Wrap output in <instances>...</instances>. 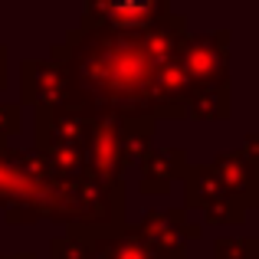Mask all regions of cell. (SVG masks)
I'll return each instance as SVG.
<instances>
[{
    "mask_svg": "<svg viewBox=\"0 0 259 259\" xmlns=\"http://www.w3.org/2000/svg\"><path fill=\"white\" fill-rule=\"evenodd\" d=\"M50 59L69 69L76 89H82L99 112H115L121 118L151 115V85L161 63L151 53L148 33L76 26L50 46Z\"/></svg>",
    "mask_w": 259,
    "mask_h": 259,
    "instance_id": "6da1fadb",
    "label": "cell"
},
{
    "mask_svg": "<svg viewBox=\"0 0 259 259\" xmlns=\"http://www.w3.org/2000/svg\"><path fill=\"white\" fill-rule=\"evenodd\" d=\"M72 184L59 181L36 151L0 145V210L7 223L30 227L39 220H59Z\"/></svg>",
    "mask_w": 259,
    "mask_h": 259,
    "instance_id": "7a4b0ae2",
    "label": "cell"
},
{
    "mask_svg": "<svg viewBox=\"0 0 259 259\" xmlns=\"http://www.w3.org/2000/svg\"><path fill=\"white\" fill-rule=\"evenodd\" d=\"M125 210H128L125 181H108V177L85 171L72 184L69 197H66V207L56 223H63L69 230V236L95 243V240L118 236L128 227Z\"/></svg>",
    "mask_w": 259,
    "mask_h": 259,
    "instance_id": "3957f363",
    "label": "cell"
},
{
    "mask_svg": "<svg viewBox=\"0 0 259 259\" xmlns=\"http://www.w3.org/2000/svg\"><path fill=\"white\" fill-rule=\"evenodd\" d=\"M171 13L174 7L164 4V0H118V4L92 0V4L82 7L79 26H85V30L102 26V30H115V33H148Z\"/></svg>",
    "mask_w": 259,
    "mask_h": 259,
    "instance_id": "277c9868",
    "label": "cell"
},
{
    "mask_svg": "<svg viewBox=\"0 0 259 259\" xmlns=\"http://www.w3.org/2000/svg\"><path fill=\"white\" fill-rule=\"evenodd\" d=\"M33 151L46 148H89L92 135V115L76 102H66L56 108H36L33 112Z\"/></svg>",
    "mask_w": 259,
    "mask_h": 259,
    "instance_id": "5b68a950",
    "label": "cell"
},
{
    "mask_svg": "<svg viewBox=\"0 0 259 259\" xmlns=\"http://www.w3.org/2000/svg\"><path fill=\"white\" fill-rule=\"evenodd\" d=\"M125 158V118L115 112H99L92 118V135L85 148V171L108 177V181H125L128 174Z\"/></svg>",
    "mask_w": 259,
    "mask_h": 259,
    "instance_id": "8992f818",
    "label": "cell"
},
{
    "mask_svg": "<svg viewBox=\"0 0 259 259\" xmlns=\"http://www.w3.org/2000/svg\"><path fill=\"white\" fill-rule=\"evenodd\" d=\"M76 92L69 69L53 59H23L20 63V105L36 108H56L66 105Z\"/></svg>",
    "mask_w": 259,
    "mask_h": 259,
    "instance_id": "52a82bcc",
    "label": "cell"
},
{
    "mask_svg": "<svg viewBox=\"0 0 259 259\" xmlns=\"http://www.w3.org/2000/svg\"><path fill=\"white\" fill-rule=\"evenodd\" d=\"M230 43H233L230 30H213L187 39V46L181 53V66L194 79V85L233 82L230 79Z\"/></svg>",
    "mask_w": 259,
    "mask_h": 259,
    "instance_id": "ba28073f",
    "label": "cell"
},
{
    "mask_svg": "<svg viewBox=\"0 0 259 259\" xmlns=\"http://www.w3.org/2000/svg\"><path fill=\"white\" fill-rule=\"evenodd\" d=\"M135 227H138V233L167 259H187V243L200 236V227L187 220V210L184 207L148 210Z\"/></svg>",
    "mask_w": 259,
    "mask_h": 259,
    "instance_id": "9c48e42d",
    "label": "cell"
},
{
    "mask_svg": "<svg viewBox=\"0 0 259 259\" xmlns=\"http://www.w3.org/2000/svg\"><path fill=\"white\" fill-rule=\"evenodd\" d=\"M190 92H194V79L181 66V56L161 63L151 85V115L154 118H187Z\"/></svg>",
    "mask_w": 259,
    "mask_h": 259,
    "instance_id": "30bf717a",
    "label": "cell"
},
{
    "mask_svg": "<svg viewBox=\"0 0 259 259\" xmlns=\"http://www.w3.org/2000/svg\"><path fill=\"white\" fill-rule=\"evenodd\" d=\"M141 167V194L145 197H164L171 194L177 181H184L190 171V161L184 148H151L138 161Z\"/></svg>",
    "mask_w": 259,
    "mask_h": 259,
    "instance_id": "8fae6325",
    "label": "cell"
},
{
    "mask_svg": "<svg viewBox=\"0 0 259 259\" xmlns=\"http://www.w3.org/2000/svg\"><path fill=\"white\" fill-rule=\"evenodd\" d=\"M210 167L217 171L223 190H227L230 197H246V200L256 197V190H259V167L240 151V148L220 151L213 161H210Z\"/></svg>",
    "mask_w": 259,
    "mask_h": 259,
    "instance_id": "7c38bea8",
    "label": "cell"
},
{
    "mask_svg": "<svg viewBox=\"0 0 259 259\" xmlns=\"http://www.w3.org/2000/svg\"><path fill=\"white\" fill-rule=\"evenodd\" d=\"M233 115V82L194 85L187 102V118L194 121H227Z\"/></svg>",
    "mask_w": 259,
    "mask_h": 259,
    "instance_id": "4fadbf2b",
    "label": "cell"
},
{
    "mask_svg": "<svg viewBox=\"0 0 259 259\" xmlns=\"http://www.w3.org/2000/svg\"><path fill=\"white\" fill-rule=\"evenodd\" d=\"M184 210H207L220 197H227L220 177L210 164H190L187 177H184Z\"/></svg>",
    "mask_w": 259,
    "mask_h": 259,
    "instance_id": "5bb4252c",
    "label": "cell"
},
{
    "mask_svg": "<svg viewBox=\"0 0 259 259\" xmlns=\"http://www.w3.org/2000/svg\"><path fill=\"white\" fill-rule=\"evenodd\" d=\"M95 259H167V256H161L158 249L138 233V227L128 223L118 236L95 240Z\"/></svg>",
    "mask_w": 259,
    "mask_h": 259,
    "instance_id": "9a60e30c",
    "label": "cell"
},
{
    "mask_svg": "<svg viewBox=\"0 0 259 259\" xmlns=\"http://www.w3.org/2000/svg\"><path fill=\"white\" fill-rule=\"evenodd\" d=\"M154 128H158V118H151V115L125 118V158H128V164H138L154 148Z\"/></svg>",
    "mask_w": 259,
    "mask_h": 259,
    "instance_id": "2e32d148",
    "label": "cell"
},
{
    "mask_svg": "<svg viewBox=\"0 0 259 259\" xmlns=\"http://www.w3.org/2000/svg\"><path fill=\"white\" fill-rule=\"evenodd\" d=\"M249 207H253V200L227 194V197H220L217 203H210V207L203 210V223H207V227H243Z\"/></svg>",
    "mask_w": 259,
    "mask_h": 259,
    "instance_id": "e0dca14e",
    "label": "cell"
},
{
    "mask_svg": "<svg viewBox=\"0 0 259 259\" xmlns=\"http://www.w3.org/2000/svg\"><path fill=\"white\" fill-rule=\"evenodd\" d=\"M213 259H259L256 236H220L213 243Z\"/></svg>",
    "mask_w": 259,
    "mask_h": 259,
    "instance_id": "ac0fdd59",
    "label": "cell"
},
{
    "mask_svg": "<svg viewBox=\"0 0 259 259\" xmlns=\"http://www.w3.org/2000/svg\"><path fill=\"white\" fill-rule=\"evenodd\" d=\"M50 259H95V243L79 236H53Z\"/></svg>",
    "mask_w": 259,
    "mask_h": 259,
    "instance_id": "d6986e66",
    "label": "cell"
},
{
    "mask_svg": "<svg viewBox=\"0 0 259 259\" xmlns=\"http://www.w3.org/2000/svg\"><path fill=\"white\" fill-rule=\"evenodd\" d=\"M23 128V105L20 102H0V145Z\"/></svg>",
    "mask_w": 259,
    "mask_h": 259,
    "instance_id": "ffe728a7",
    "label": "cell"
},
{
    "mask_svg": "<svg viewBox=\"0 0 259 259\" xmlns=\"http://www.w3.org/2000/svg\"><path fill=\"white\" fill-rule=\"evenodd\" d=\"M240 151H243V154H246V158L259 167V132H253V135H246V138H243Z\"/></svg>",
    "mask_w": 259,
    "mask_h": 259,
    "instance_id": "44dd1931",
    "label": "cell"
},
{
    "mask_svg": "<svg viewBox=\"0 0 259 259\" xmlns=\"http://www.w3.org/2000/svg\"><path fill=\"white\" fill-rule=\"evenodd\" d=\"M7 89V46H0V92Z\"/></svg>",
    "mask_w": 259,
    "mask_h": 259,
    "instance_id": "7402d4cb",
    "label": "cell"
},
{
    "mask_svg": "<svg viewBox=\"0 0 259 259\" xmlns=\"http://www.w3.org/2000/svg\"><path fill=\"white\" fill-rule=\"evenodd\" d=\"M0 259H36L33 253H0Z\"/></svg>",
    "mask_w": 259,
    "mask_h": 259,
    "instance_id": "603a6c76",
    "label": "cell"
},
{
    "mask_svg": "<svg viewBox=\"0 0 259 259\" xmlns=\"http://www.w3.org/2000/svg\"><path fill=\"white\" fill-rule=\"evenodd\" d=\"M253 210H256V217H259V190H256V197H253Z\"/></svg>",
    "mask_w": 259,
    "mask_h": 259,
    "instance_id": "cb8c5ba5",
    "label": "cell"
}]
</instances>
